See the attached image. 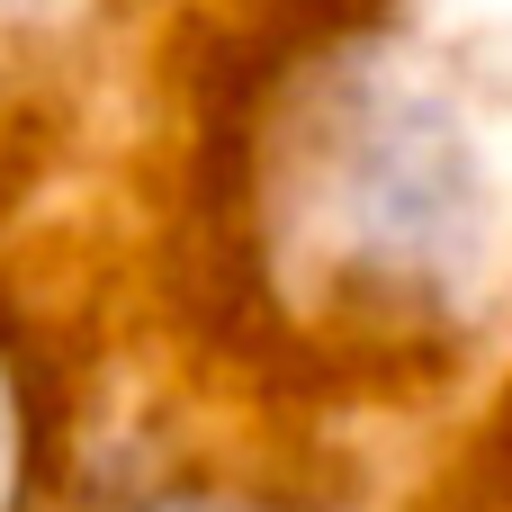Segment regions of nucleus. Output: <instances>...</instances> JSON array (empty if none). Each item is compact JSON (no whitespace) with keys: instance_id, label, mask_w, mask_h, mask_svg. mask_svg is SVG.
<instances>
[{"instance_id":"nucleus-1","label":"nucleus","mask_w":512,"mask_h":512,"mask_svg":"<svg viewBox=\"0 0 512 512\" xmlns=\"http://www.w3.org/2000/svg\"><path fill=\"white\" fill-rule=\"evenodd\" d=\"M270 279L351 315L432 324L486 252V162L468 126L378 54L288 90L261 153Z\"/></svg>"},{"instance_id":"nucleus-2","label":"nucleus","mask_w":512,"mask_h":512,"mask_svg":"<svg viewBox=\"0 0 512 512\" xmlns=\"http://www.w3.org/2000/svg\"><path fill=\"white\" fill-rule=\"evenodd\" d=\"M18 486H27V414H18V387L0 369V512H18Z\"/></svg>"},{"instance_id":"nucleus-3","label":"nucleus","mask_w":512,"mask_h":512,"mask_svg":"<svg viewBox=\"0 0 512 512\" xmlns=\"http://www.w3.org/2000/svg\"><path fill=\"white\" fill-rule=\"evenodd\" d=\"M144 512H243V504H144Z\"/></svg>"}]
</instances>
